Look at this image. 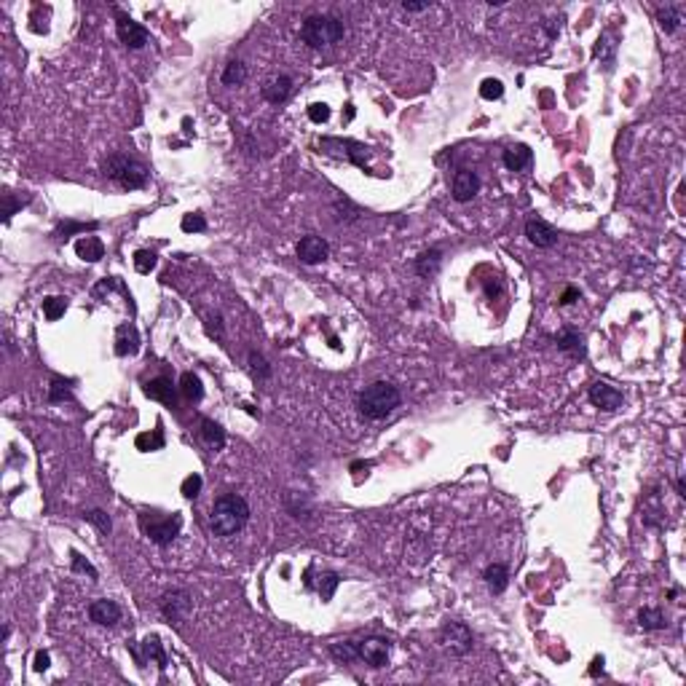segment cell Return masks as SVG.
Returning a JSON list of instances; mask_svg holds the SVG:
<instances>
[{
	"mask_svg": "<svg viewBox=\"0 0 686 686\" xmlns=\"http://www.w3.org/2000/svg\"><path fill=\"white\" fill-rule=\"evenodd\" d=\"M485 292H488V298H496L504 292V284H501L499 277H491V279L485 281Z\"/></svg>",
	"mask_w": 686,
	"mask_h": 686,
	"instance_id": "c3c4849f",
	"label": "cell"
},
{
	"mask_svg": "<svg viewBox=\"0 0 686 686\" xmlns=\"http://www.w3.org/2000/svg\"><path fill=\"white\" fill-rule=\"evenodd\" d=\"M102 175H105L107 180L118 183L121 188H126V190H140V188H145L148 186V177H151V172H148L145 164L124 156V153H113V156L105 158V161H102Z\"/></svg>",
	"mask_w": 686,
	"mask_h": 686,
	"instance_id": "3957f363",
	"label": "cell"
},
{
	"mask_svg": "<svg viewBox=\"0 0 686 686\" xmlns=\"http://www.w3.org/2000/svg\"><path fill=\"white\" fill-rule=\"evenodd\" d=\"M164 432H161V427L158 429H153V432H142V435H137V440H134V445H137V450H161L164 448Z\"/></svg>",
	"mask_w": 686,
	"mask_h": 686,
	"instance_id": "f546056e",
	"label": "cell"
},
{
	"mask_svg": "<svg viewBox=\"0 0 686 686\" xmlns=\"http://www.w3.org/2000/svg\"><path fill=\"white\" fill-rule=\"evenodd\" d=\"M343 22L338 16H330V14H312L303 19L301 25V38L303 43H309L312 49H327V46H335L338 40L343 38Z\"/></svg>",
	"mask_w": 686,
	"mask_h": 686,
	"instance_id": "277c9868",
	"label": "cell"
},
{
	"mask_svg": "<svg viewBox=\"0 0 686 686\" xmlns=\"http://www.w3.org/2000/svg\"><path fill=\"white\" fill-rule=\"evenodd\" d=\"M250 520V504L239 494H223L215 504H212V515H209V529L215 536H236L239 531L247 526Z\"/></svg>",
	"mask_w": 686,
	"mask_h": 686,
	"instance_id": "6da1fadb",
	"label": "cell"
},
{
	"mask_svg": "<svg viewBox=\"0 0 686 686\" xmlns=\"http://www.w3.org/2000/svg\"><path fill=\"white\" fill-rule=\"evenodd\" d=\"M576 301H579V290H576V287H566V292L561 295L558 303H561V306H571V303H576Z\"/></svg>",
	"mask_w": 686,
	"mask_h": 686,
	"instance_id": "681fc988",
	"label": "cell"
},
{
	"mask_svg": "<svg viewBox=\"0 0 686 686\" xmlns=\"http://www.w3.org/2000/svg\"><path fill=\"white\" fill-rule=\"evenodd\" d=\"M84 520L86 523H92L94 529L99 531V533H110V529H113V523H110V515L107 512H102V509H89V512H84Z\"/></svg>",
	"mask_w": 686,
	"mask_h": 686,
	"instance_id": "836d02e7",
	"label": "cell"
},
{
	"mask_svg": "<svg viewBox=\"0 0 686 686\" xmlns=\"http://www.w3.org/2000/svg\"><path fill=\"white\" fill-rule=\"evenodd\" d=\"M180 228L186 233H201V231H207V220H204V215H186Z\"/></svg>",
	"mask_w": 686,
	"mask_h": 686,
	"instance_id": "ee69618b",
	"label": "cell"
},
{
	"mask_svg": "<svg viewBox=\"0 0 686 686\" xmlns=\"http://www.w3.org/2000/svg\"><path fill=\"white\" fill-rule=\"evenodd\" d=\"M392 655V644L381 635H370L365 641H357V662H365L370 668H383Z\"/></svg>",
	"mask_w": 686,
	"mask_h": 686,
	"instance_id": "ba28073f",
	"label": "cell"
},
{
	"mask_svg": "<svg viewBox=\"0 0 686 686\" xmlns=\"http://www.w3.org/2000/svg\"><path fill=\"white\" fill-rule=\"evenodd\" d=\"M681 5H662V8H657V22H659V27L668 32V35H673V32L681 27Z\"/></svg>",
	"mask_w": 686,
	"mask_h": 686,
	"instance_id": "cb8c5ba5",
	"label": "cell"
},
{
	"mask_svg": "<svg viewBox=\"0 0 686 686\" xmlns=\"http://www.w3.org/2000/svg\"><path fill=\"white\" fill-rule=\"evenodd\" d=\"M73 381H62V378H51V386H49V403H70L73 400Z\"/></svg>",
	"mask_w": 686,
	"mask_h": 686,
	"instance_id": "d6a6232c",
	"label": "cell"
},
{
	"mask_svg": "<svg viewBox=\"0 0 686 686\" xmlns=\"http://www.w3.org/2000/svg\"><path fill=\"white\" fill-rule=\"evenodd\" d=\"M89 617H92V622L102 624V627H113V624L121 622L124 611H121V606L116 600L102 598V600H94L92 606H89Z\"/></svg>",
	"mask_w": 686,
	"mask_h": 686,
	"instance_id": "9a60e30c",
	"label": "cell"
},
{
	"mask_svg": "<svg viewBox=\"0 0 686 686\" xmlns=\"http://www.w3.org/2000/svg\"><path fill=\"white\" fill-rule=\"evenodd\" d=\"M180 394L186 397L188 403H201V397H204V386H201V378L196 373H183L180 378Z\"/></svg>",
	"mask_w": 686,
	"mask_h": 686,
	"instance_id": "484cf974",
	"label": "cell"
},
{
	"mask_svg": "<svg viewBox=\"0 0 686 686\" xmlns=\"http://www.w3.org/2000/svg\"><path fill=\"white\" fill-rule=\"evenodd\" d=\"M49 665H51V655H49V652H38V655H35V662H32V668H35L38 673L49 670Z\"/></svg>",
	"mask_w": 686,
	"mask_h": 686,
	"instance_id": "7dc6e473",
	"label": "cell"
},
{
	"mask_svg": "<svg viewBox=\"0 0 686 686\" xmlns=\"http://www.w3.org/2000/svg\"><path fill=\"white\" fill-rule=\"evenodd\" d=\"M676 491H678V496H681V499H684V496H686V483H684V477H678V480H676Z\"/></svg>",
	"mask_w": 686,
	"mask_h": 686,
	"instance_id": "f5cc1de1",
	"label": "cell"
},
{
	"mask_svg": "<svg viewBox=\"0 0 686 686\" xmlns=\"http://www.w3.org/2000/svg\"><path fill=\"white\" fill-rule=\"evenodd\" d=\"M116 30H118V38L124 43L126 49H142L151 38V32L145 30L140 22H134L131 16H126L121 11H116Z\"/></svg>",
	"mask_w": 686,
	"mask_h": 686,
	"instance_id": "9c48e42d",
	"label": "cell"
},
{
	"mask_svg": "<svg viewBox=\"0 0 686 686\" xmlns=\"http://www.w3.org/2000/svg\"><path fill=\"white\" fill-rule=\"evenodd\" d=\"M30 193L27 196H22V199H16L14 193H3V223H11V218L25 207V204H30Z\"/></svg>",
	"mask_w": 686,
	"mask_h": 686,
	"instance_id": "1f68e13d",
	"label": "cell"
},
{
	"mask_svg": "<svg viewBox=\"0 0 686 686\" xmlns=\"http://www.w3.org/2000/svg\"><path fill=\"white\" fill-rule=\"evenodd\" d=\"M158 609L169 622L180 624L193 609V598H190L188 590H169V593H164L158 598Z\"/></svg>",
	"mask_w": 686,
	"mask_h": 686,
	"instance_id": "52a82bcc",
	"label": "cell"
},
{
	"mask_svg": "<svg viewBox=\"0 0 686 686\" xmlns=\"http://www.w3.org/2000/svg\"><path fill=\"white\" fill-rule=\"evenodd\" d=\"M99 223H60V228L54 231V236H70V233H86V231H97Z\"/></svg>",
	"mask_w": 686,
	"mask_h": 686,
	"instance_id": "f35d334b",
	"label": "cell"
},
{
	"mask_svg": "<svg viewBox=\"0 0 686 686\" xmlns=\"http://www.w3.org/2000/svg\"><path fill=\"white\" fill-rule=\"evenodd\" d=\"M638 622H641L644 630H662V627H668V617L659 609H641Z\"/></svg>",
	"mask_w": 686,
	"mask_h": 686,
	"instance_id": "4dcf8cb0",
	"label": "cell"
},
{
	"mask_svg": "<svg viewBox=\"0 0 686 686\" xmlns=\"http://www.w3.org/2000/svg\"><path fill=\"white\" fill-rule=\"evenodd\" d=\"M298 260L301 263H306V266H316V263H322V260H327V255H330V244L322 239V236H303L301 242H298Z\"/></svg>",
	"mask_w": 686,
	"mask_h": 686,
	"instance_id": "8fae6325",
	"label": "cell"
},
{
	"mask_svg": "<svg viewBox=\"0 0 686 686\" xmlns=\"http://www.w3.org/2000/svg\"><path fill=\"white\" fill-rule=\"evenodd\" d=\"M330 655L341 662H357V641H341L330 646Z\"/></svg>",
	"mask_w": 686,
	"mask_h": 686,
	"instance_id": "8d00e7d4",
	"label": "cell"
},
{
	"mask_svg": "<svg viewBox=\"0 0 686 686\" xmlns=\"http://www.w3.org/2000/svg\"><path fill=\"white\" fill-rule=\"evenodd\" d=\"M450 193H453V199H456L459 204L472 201V199L480 193V177H477V172H472V169H459V172L453 175Z\"/></svg>",
	"mask_w": 686,
	"mask_h": 686,
	"instance_id": "30bf717a",
	"label": "cell"
},
{
	"mask_svg": "<svg viewBox=\"0 0 686 686\" xmlns=\"http://www.w3.org/2000/svg\"><path fill=\"white\" fill-rule=\"evenodd\" d=\"M587 397H590V403H593L595 407H600V410H606V413L622 407V403H624L622 392L614 389V386H609V383H603V381H598V383L590 386Z\"/></svg>",
	"mask_w": 686,
	"mask_h": 686,
	"instance_id": "4fadbf2b",
	"label": "cell"
},
{
	"mask_svg": "<svg viewBox=\"0 0 686 686\" xmlns=\"http://www.w3.org/2000/svg\"><path fill=\"white\" fill-rule=\"evenodd\" d=\"M140 351V333L137 327L129 322V325H121L116 330V354L118 357H134Z\"/></svg>",
	"mask_w": 686,
	"mask_h": 686,
	"instance_id": "ac0fdd59",
	"label": "cell"
},
{
	"mask_svg": "<svg viewBox=\"0 0 686 686\" xmlns=\"http://www.w3.org/2000/svg\"><path fill=\"white\" fill-rule=\"evenodd\" d=\"M250 370L257 375L260 381H268V378H271V365H268L266 357L257 354V351H250Z\"/></svg>",
	"mask_w": 686,
	"mask_h": 686,
	"instance_id": "ab89813d",
	"label": "cell"
},
{
	"mask_svg": "<svg viewBox=\"0 0 686 686\" xmlns=\"http://www.w3.org/2000/svg\"><path fill=\"white\" fill-rule=\"evenodd\" d=\"M309 118H312L314 124H325L330 118V107L325 102H314L312 107H309Z\"/></svg>",
	"mask_w": 686,
	"mask_h": 686,
	"instance_id": "f6af8a7d",
	"label": "cell"
},
{
	"mask_svg": "<svg viewBox=\"0 0 686 686\" xmlns=\"http://www.w3.org/2000/svg\"><path fill=\"white\" fill-rule=\"evenodd\" d=\"M292 92V78L290 75H279V78H274V81H268L266 86H263V97L271 102V105H281L287 97Z\"/></svg>",
	"mask_w": 686,
	"mask_h": 686,
	"instance_id": "ffe728a7",
	"label": "cell"
},
{
	"mask_svg": "<svg viewBox=\"0 0 686 686\" xmlns=\"http://www.w3.org/2000/svg\"><path fill=\"white\" fill-rule=\"evenodd\" d=\"M403 8L405 11H413V14H418V11H427V8H432V3H403Z\"/></svg>",
	"mask_w": 686,
	"mask_h": 686,
	"instance_id": "f907efd6",
	"label": "cell"
},
{
	"mask_svg": "<svg viewBox=\"0 0 686 686\" xmlns=\"http://www.w3.org/2000/svg\"><path fill=\"white\" fill-rule=\"evenodd\" d=\"M526 236H529V242L533 247H539V250H550L555 242H558V231L550 225V223H544V220L539 218H531L526 223Z\"/></svg>",
	"mask_w": 686,
	"mask_h": 686,
	"instance_id": "5bb4252c",
	"label": "cell"
},
{
	"mask_svg": "<svg viewBox=\"0 0 686 686\" xmlns=\"http://www.w3.org/2000/svg\"><path fill=\"white\" fill-rule=\"evenodd\" d=\"M440 263H442V252L437 250V247H432V250L421 252V255L416 257L413 268H416L418 277H435L437 271H440Z\"/></svg>",
	"mask_w": 686,
	"mask_h": 686,
	"instance_id": "603a6c76",
	"label": "cell"
},
{
	"mask_svg": "<svg viewBox=\"0 0 686 686\" xmlns=\"http://www.w3.org/2000/svg\"><path fill=\"white\" fill-rule=\"evenodd\" d=\"M327 148H338V151H341L338 156H346L351 164H357V166L368 169V164H365V158H368V148H365L362 142L341 140V137H325V140H322V151H327Z\"/></svg>",
	"mask_w": 686,
	"mask_h": 686,
	"instance_id": "7c38bea8",
	"label": "cell"
},
{
	"mask_svg": "<svg viewBox=\"0 0 686 686\" xmlns=\"http://www.w3.org/2000/svg\"><path fill=\"white\" fill-rule=\"evenodd\" d=\"M201 485H204V480H201V474H188L186 480H183V485H180V491H183V496L186 499H196L199 494H201Z\"/></svg>",
	"mask_w": 686,
	"mask_h": 686,
	"instance_id": "60d3db41",
	"label": "cell"
},
{
	"mask_svg": "<svg viewBox=\"0 0 686 686\" xmlns=\"http://www.w3.org/2000/svg\"><path fill=\"white\" fill-rule=\"evenodd\" d=\"M140 529L142 533L158 544V547H166L172 544L180 531H183V515H161V512H140Z\"/></svg>",
	"mask_w": 686,
	"mask_h": 686,
	"instance_id": "5b68a950",
	"label": "cell"
},
{
	"mask_svg": "<svg viewBox=\"0 0 686 686\" xmlns=\"http://www.w3.org/2000/svg\"><path fill=\"white\" fill-rule=\"evenodd\" d=\"M595 57L600 60V64H603L609 73L614 70V62H617V43H614L611 32H603V35L598 38V43H595Z\"/></svg>",
	"mask_w": 686,
	"mask_h": 686,
	"instance_id": "7402d4cb",
	"label": "cell"
},
{
	"mask_svg": "<svg viewBox=\"0 0 686 686\" xmlns=\"http://www.w3.org/2000/svg\"><path fill=\"white\" fill-rule=\"evenodd\" d=\"M145 394H148L151 400L164 403L166 407H175V403H177L175 383H172L169 378H164V375H158V378H153V381H148V383H145Z\"/></svg>",
	"mask_w": 686,
	"mask_h": 686,
	"instance_id": "e0dca14e",
	"label": "cell"
},
{
	"mask_svg": "<svg viewBox=\"0 0 686 686\" xmlns=\"http://www.w3.org/2000/svg\"><path fill=\"white\" fill-rule=\"evenodd\" d=\"M400 403H403V394H400V389H397L394 383H389V381H375V383L365 386V389L359 392L357 407H359V413H362L365 418L381 421V418L392 416V413L400 407Z\"/></svg>",
	"mask_w": 686,
	"mask_h": 686,
	"instance_id": "7a4b0ae2",
	"label": "cell"
},
{
	"mask_svg": "<svg viewBox=\"0 0 686 686\" xmlns=\"http://www.w3.org/2000/svg\"><path fill=\"white\" fill-rule=\"evenodd\" d=\"M70 563H73V571H78V574H89V579H97L99 574H97V568H94L92 563L86 561L81 552H70Z\"/></svg>",
	"mask_w": 686,
	"mask_h": 686,
	"instance_id": "7bdbcfd3",
	"label": "cell"
},
{
	"mask_svg": "<svg viewBox=\"0 0 686 686\" xmlns=\"http://www.w3.org/2000/svg\"><path fill=\"white\" fill-rule=\"evenodd\" d=\"M501 94H504V84H501L499 78H485L480 84V97L483 99H499Z\"/></svg>",
	"mask_w": 686,
	"mask_h": 686,
	"instance_id": "b9f144b4",
	"label": "cell"
},
{
	"mask_svg": "<svg viewBox=\"0 0 686 686\" xmlns=\"http://www.w3.org/2000/svg\"><path fill=\"white\" fill-rule=\"evenodd\" d=\"M220 81H223L225 86H242V84L247 81V67L239 62V60H233V62L225 64V70H223Z\"/></svg>",
	"mask_w": 686,
	"mask_h": 686,
	"instance_id": "83f0119b",
	"label": "cell"
},
{
	"mask_svg": "<svg viewBox=\"0 0 686 686\" xmlns=\"http://www.w3.org/2000/svg\"><path fill=\"white\" fill-rule=\"evenodd\" d=\"M501 161H504V166L509 172H526V169H531V164H533V151H531L529 145L518 142V145H509L504 151Z\"/></svg>",
	"mask_w": 686,
	"mask_h": 686,
	"instance_id": "2e32d148",
	"label": "cell"
},
{
	"mask_svg": "<svg viewBox=\"0 0 686 686\" xmlns=\"http://www.w3.org/2000/svg\"><path fill=\"white\" fill-rule=\"evenodd\" d=\"M199 427H201V440H204L209 448L220 450V448L225 445V432H223V427L215 424L212 418H201V421H199Z\"/></svg>",
	"mask_w": 686,
	"mask_h": 686,
	"instance_id": "4316f807",
	"label": "cell"
},
{
	"mask_svg": "<svg viewBox=\"0 0 686 686\" xmlns=\"http://www.w3.org/2000/svg\"><path fill=\"white\" fill-rule=\"evenodd\" d=\"M75 252H78L81 260L97 263V260L105 257V244H102V239H97V236H84V239L75 242Z\"/></svg>",
	"mask_w": 686,
	"mask_h": 686,
	"instance_id": "44dd1931",
	"label": "cell"
},
{
	"mask_svg": "<svg viewBox=\"0 0 686 686\" xmlns=\"http://www.w3.org/2000/svg\"><path fill=\"white\" fill-rule=\"evenodd\" d=\"M158 263V255L151 250H137L134 252V268H137V274H151L153 268H156Z\"/></svg>",
	"mask_w": 686,
	"mask_h": 686,
	"instance_id": "e575fe53",
	"label": "cell"
},
{
	"mask_svg": "<svg viewBox=\"0 0 686 686\" xmlns=\"http://www.w3.org/2000/svg\"><path fill=\"white\" fill-rule=\"evenodd\" d=\"M587 673H590L593 678H595V676H600V673H603V657H595L593 665H590V670H587Z\"/></svg>",
	"mask_w": 686,
	"mask_h": 686,
	"instance_id": "816d5d0a",
	"label": "cell"
},
{
	"mask_svg": "<svg viewBox=\"0 0 686 686\" xmlns=\"http://www.w3.org/2000/svg\"><path fill=\"white\" fill-rule=\"evenodd\" d=\"M558 348L563 354H571V357H585V338L576 333V330H563L561 335L555 338Z\"/></svg>",
	"mask_w": 686,
	"mask_h": 686,
	"instance_id": "d4e9b609",
	"label": "cell"
},
{
	"mask_svg": "<svg viewBox=\"0 0 686 686\" xmlns=\"http://www.w3.org/2000/svg\"><path fill=\"white\" fill-rule=\"evenodd\" d=\"M483 579H485V585H488L491 593L501 595L507 590V585H509V568H507L504 563H491V566L485 568Z\"/></svg>",
	"mask_w": 686,
	"mask_h": 686,
	"instance_id": "d6986e66",
	"label": "cell"
},
{
	"mask_svg": "<svg viewBox=\"0 0 686 686\" xmlns=\"http://www.w3.org/2000/svg\"><path fill=\"white\" fill-rule=\"evenodd\" d=\"M338 585H341V576H338L335 571L322 574V576H319V595H322V600H330Z\"/></svg>",
	"mask_w": 686,
	"mask_h": 686,
	"instance_id": "74e56055",
	"label": "cell"
},
{
	"mask_svg": "<svg viewBox=\"0 0 686 686\" xmlns=\"http://www.w3.org/2000/svg\"><path fill=\"white\" fill-rule=\"evenodd\" d=\"M207 333H209L212 338L223 341V316H220V314H215V316L209 319V325H207Z\"/></svg>",
	"mask_w": 686,
	"mask_h": 686,
	"instance_id": "bcb514c9",
	"label": "cell"
},
{
	"mask_svg": "<svg viewBox=\"0 0 686 686\" xmlns=\"http://www.w3.org/2000/svg\"><path fill=\"white\" fill-rule=\"evenodd\" d=\"M67 312V298H46L43 301V316L49 322H57L60 316H64Z\"/></svg>",
	"mask_w": 686,
	"mask_h": 686,
	"instance_id": "d590c367",
	"label": "cell"
},
{
	"mask_svg": "<svg viewBox=\"0 0 686 686\" xmlns=\"http://www.w3.org/2000/svg\"><path fill=\"white\" fill-rule=\"evenodd\" d=\"M440 644L453 657H464L474 646V635H472V630L464 622L450 620V622H445L440 627Z\"/></svg>",
	"mask_w": 686,
	"mask_h": 686,
	"instance_id": "8992f818",
	"label": "cell"
},
{
	"mask_svg": "<svg viewBox=\"0 0 686 686\" xmlns=\"http://www.w3.org/2000/svg\"><path fill=\"white\" fill-rule=\"evenodd\" d=\"M142 652H145V659H153L158 665V670H166V655H164V646L158 641V635H148L142 641Z\"/></svg>",
	"mask_w": 686,
	"mask_h": 686,
	"instance_id": "f1b7e54d",
	"label": "cell"
}]
</instances>
